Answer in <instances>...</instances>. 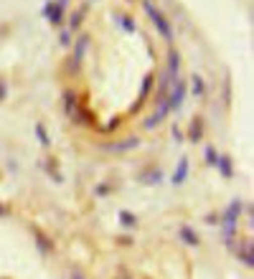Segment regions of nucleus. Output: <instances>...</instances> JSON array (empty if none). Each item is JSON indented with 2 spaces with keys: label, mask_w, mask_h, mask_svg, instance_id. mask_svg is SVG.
I'll return each instance as SVG.
<instances>
[{
  "label": "nucleus",
  "mask_w": 254,
  "mask_h": 279,
  "mask_svg": "<svg viewBox=\"0 0 254 279\" xmlns=\"http://www.w3.org/2000/svg\"><path fill=\"white\" fill-rule=\"evenodd\" d=\"M143 11L148 13V18L153 21V26L158 28V33L165 38V43H170L173 41V28H170V23H168V18L153 6V0H143Z\"/></svg>",
  "instance_id": "f257e3e1"
},
{
  "label": "nucleus",
  "mask_w": 254,
  "mask_h": 279,
  "mask_svg": "<svg viewBox=\"0 0 254 279\" xmlns=\"http://www.w3.org/2000/svg\"><path fill=\"white\" fill-rule=\"evenodd\" d=\"M165 99H168V104H170V112L180 109V104H183V99H185V82H183V79H175V82L170 84Z\"/></svg>",
  "instance_id": "f03ea898"
},
{
  "label": "nucleus",
  "mask_w": 254,
  "mask_h": 279,
  "mask_svg": "<svg viewBox=\"0 0 254 279\" xmlns=\"http://www.w3.org/2000/svg\"><path fill=\"white\" fill-rule=\"evenodd\" d=\"M168 112H170V104H168V99L163 97V99H158V109H155V114H150L148 119H145V129H155L165 117H168Z\"/></svg>",
  "instance_id": "7ed1b4c3"
},
{
  "label": "nucleus",
  "mask_w": 254,
  "mask_h": 279,
  "mask_svg": "<svg viewBox=\"0 0 254 279\" xmlns=\"http://www.w3.org/2000/svg\"><path fill=\"white\" fill-rule=\"evenodd\" d=\"M87 46H89V36H79L77 43H74V56H72V72H79L82 66V58L87 53Z\"/></svg>",
  "instance_id": "20e7f679"
},
{
  "label": "nucleus",
  "mask_w": 254,
  "mask_h": 279,
  "mask_svg": "<svg viewBox=\"0 0 254 279\" xmlns=\"http://www.w3.org/2000/svg\"><path fill=\"white\" fill-rule=\"evenodd\" d=\"M43 18H46L48 23H53V26H61V21H64V8H58L56 3H46V6H43Z\"/></svg>",
  "instance_id": "39448f33"
},
{
  "label": "nucleus",
  "mask_w": 254,
  "mask_h": 279,
  "mask_svg": "<svg viewBox=\"0 0 254 279\" xmlns=\"http://www.w3.org/2000/svg\"><path fill=\"white\" fill-rule=\"evenodd\" d=\"M178 72H180V53L175 48H170L168 51V63H165V74L178 79Z\"/></svg>",
  "instance_id": "423d86ee"
},
{
  "label": "nucleus",
  "mask_w": 254,
  "mask_h": 279,
  "mask_svg": "<svg viewBox=\"0 0 254 279\" xmlns=\"http://www.w3.org/2000/svg\"><path fill=\"white\" fill-rule=\"evenodd\" d=\"M153 84H155V77L153 74H148L145 79H143V89H140V94H138V102L133 104V112H138L143 104H145V97L150 94V89H153Z\"/></svg>",
  "instance_id": "0eeeda50"
},
{
  "label": "nucleus",
  "mask_w": 254,
  "mask_h": 279,
  "mask_svg": "<svg viewBox=\"0 0 254 279\" xmlns=\"http://www.w3.org/2000/svg\"><path fill=\"white\" fill-rule=\"evenodd\" d=\"M178 236H180V241H183V244H188V246H199V244H201L199 234H196L194 229H190V226H180Z\"/></svg>",
  "instance_id": "6e6552de"
},
{
  "label": "nucleus",
  "mask_w": 254,
  "mask_h": 279,
  "mask_svg": "<svg viewBox=\"0 0 254 279\" xmlns=\"http://www.w3.org/2000/svg\"><path fill=\"white\" fill-rule=\"evenodd\" d=\"M201 137H204V119H194L190 122V127H188V140L190 143H201Z\"/></svg>",
  "instance_id": "1a4fd4ad"
},
{
  "label": "nucleus",
  "mask_w": 254,
  "mask_h": 279,
  "mask_svg": "<svg viewBox=\"0 0 254 279\" xmlns=\"http://www.w3.org/2000/svg\"><path fill=\"white\" fill-rule=\"evenodd\" d=\"M216 168L221 170V178H231V175H234L231 158H226V155H219V160H216Z\"/></svg>",
  "instance_id": "9d476101"
},
{
  "label": "nucleus",
  "mask_w": 254,
  "mask_h": 279,
  "mask_svg": "<svg viewBox=\"0 0 254 279\" xmlns=\"http://www.w3.org/2000/svg\"><path fill=\"white\" fill-rule=\"evenodd\" d=\"M185 175H188V160L183 158V160L178 163V168H175V173H173L170 183H173V185H180V183L185 180Z\"/></svg>",
  "instance_id": "9b49d317"
},
{
  "label": "nucleus",
  "mask_w": 254,
  "mask_h": 279,
  "mask_svg": "<svg viewBox=\"0 0 254 279\" xmlns=\"http://www.w3.org/2000/svg\"><path fill=\"white\" fill-rule=\"evenodd\" d=\"M33 236H36V246H38V251H43V254H51L53 251V244H51V239H46L38 229H33Z\"/></svg>",
  "instance_id": "f8f14e48"
},
{
  "label": "nucleus",
  "mask_w": 254,
  "mask_h": 279,
  "mask_svg": "<svg viewBox=\"0 0 254 279\" xmlns=\"http://www.w3.org/2000/svg\"><path fill=\"white\" fill-rule=\"evenodd\" d=\"M77 97H74V92H67L64 94V112H67L69 117H74V112H77Z\"/></svg>",
  "instance_id": "ddd939ff"
},
{
  "label": "nucleus",
  "mask_w": 254,
  "mask_h": 279,
  "mask_svg": "<svg viewBox=\"0 0 254 279\" xmlns=\"http://www.w3.org/2000/svg\"><path fill=\"white\" fill-rule=\"evenodd\" d=\"M84 13H87V6H82L79 11H74V13H72V18H69V31H72V33H74V31L82 26V21H84Z\"/></svg>",
  "instance_id": "4468645a"
},
{
  "label": "nucleus",
  "mask_w": 254,
  "mask_h": 279,
  "mask_svg": "<svg viewBox=\"0 0 254 279\" xmlns=\"http://www.w3.org/2000/svg\"><path fill=\"white\" fill-rule=\"evenodd\" d=\"M138 145H140V140H138V137H130V140H122L119 145H109V150H117V153H119V150H133V148H138Z\"/></svg>",
  "instance_id": "2eb2a0df"
},
{
  "label": "nucleus",
  "mask_w": 254,
  "mask_h": 279,
  "mask_svg": "<svg viewBox=\"0 0 254 279\" xmlns=\"http://www.w3.org/2000/svg\"><path fill=\"white\" fill-rule=\"evenodd\" d=\"M36 137H38V145H41V148H51V137H48V132L43 129L41 122L36 124Z\"/></svg>",
  "instance_id": "dca6fc26"
},
{
  "label": "nucleus",
  "mask_w": 254,
  "mask_h": 279,
  "mask_svg": "<svg viewBox=\"0 0 254 279\" xmlns=\"http://www.w3.org/2000/svg\"><path fill=\"white\" fill-rule=\"evenodd\" d=\"M119 224H122L124 229H135V226H138V216H135V214L122 211V214H119Z\"/></svg>",
  "instance_id": "f3484780"
},
{
  "label": "nucleus",
  "mask_w": 254,
  "mask_h": 279,
  "mask_svg": "<svg viewBox=\"0 0 254 279\" xmlns=\"http://www.w3.org/2000/svg\"><path fill=\"white\" fill-rule=\"evenodd\" d=\"M239 259H241L246 266L254 264V259H251V244H241V249H239Z\"/></svg>",
  "instance_id": "a211bd4d"
},
{
  "label": "nucleus",
  "mask_w": 254,
  "mask_h": 279,
  "mask_svg": "<svg viewBox=\"0 0 254 279\" xmlns=\"http://www.w3.org/2000/svg\"><path fill=\"white\" fill-rule=\"evenodd\" d=\"M204 158H206V165L216 168V160H219V150H216L214 145H209V148H206V153H204Z\"/></svg>",
  "instance_id": "6ab92c4d"
},
{
  "label": "nucleus",
  "mask_w": 254,
  "mask_h": 279,
  "mask_svg": "<svg viewBox=\"0 0 254 279\" xmlns=\"http://www.w3.org/2000/svg\"><path fill=\"white\" fill-rule=\"evenodd\" d=\"M143 180H145V185H158V183L163 180V173H160V170H150V173L143 175Z\"/></svg>",
  "instance_id": "aec40b11"
},
{
  "label": "nucleus",
  "mask_w": 254,
  "mask_h": 279,
  "mask_svg": "<svg viewBox=\"0 0 254 279\" xmlns=\"http://www.w3.org/2000/svg\"><path fill=\"white\" fill-rule=\"evenodd\" d=\"M190 92H194L196 97H201L204 94V79L196 74V77H190Z\"/></svg>",
  "instance_id": "412c9836"
},
{
  "label": "nucleus",
  "mask_w": 254,
  "mask_h": 279,
  "mask_svg": "<svg viewBox=\"0 0 254 279\" xmlns=\"http://www.w3.org/2000/svg\"><path fill=\"white\" fill-rule=\"evenodd\" d=\"M119 26H122L127 33H135V23H133V18H124V16H119Z\"/></svg>",
  "instance_id": "4be33fe9"
},
{
  "label": "nucleus",
  "mask_w": 254,
  "mask_h": 279,
  "mask_svg": "<svg viewBox=\"0 0 254 279\" xmlns=\"http://www.w3.org/2000/svg\"><path fill=\"white\" fill-rule=\"evenodd\" d=\"M46 170L51 173V178H53L56 183H61V175H58V170H56V165H53V160H48V165H46Z\"/></svg>",
  "instance_id": "5701e85b"
},
{
  "label": "nucleus",
  "mask_w": 254,
  "mask_h": 279,
  "mask_svg": "<svg viewBox=\"0 0 254 279\" xmlns=\"http://www.w3.org/2000/svg\"><path fill=\"white\" fill-rule=\"evenodd\" d=\"M61 46H67V48L72 46V31H69V28L61 31Z\"/></svg>",
  "instance_id": "b1692460"
},
{
  "label": "nucleus",
  "mask_w": 254,
  "mask_h": 279,
  "mask_svg": "<svg viewBox=\"0 0 254 279\" xmlns=\"http://www.w3.org/2000/svg\"><path fill=\"white\" fill-rule=\"evenodd\" d=\"M6 94H8V87H6V82H3V79H0V102L6 99Z\"/></svg>",
  "instance_id": "393cba45"
},
{
  "label": "nucleus",
  "mask_w": 254,
  "mask_h": 279,
  "mask_svg": "<svg viewBox=\"0 0 254 279\" xmlns=\"http://www.w3.org/2000/svg\"><path fill=\"white\" fill-rule=\"evenodd\" d=\"M69 279H84V274H82L79 269H72V271H69Z\"/></svg>",
  "instance_id": "a878e982"
},
{
  "label": "nucleus",
  "mask_w": 254,
  "mask_h": 279,
  "mask_svg": "<svg viewBox=\"0 0 254 279\" xmlns=\"http://www.w3.org/2000/svg\"><path fill=\"white\" fill-rule=\"evenodd\" d=\"M173 137L178 140V143H180V140H183V134H180V129H178V127H173Z\"/></svg>",
  "instance_id": "bb28decb"
},
{
  "label": "nucleus",
  "mask_w": 254,
  "mask_h": 279,
  "mask_svg": "<svg viewBox=\"0 0 254 279\" xmlns=\"http://www.w3.org/2000/svg\"><path fill=\"white\" fill-rule=\"evenodd\" d=\"M56 6H58V8H67V6H69V0H56Z\"/></svg>",
  "instance_id": "cd10ccee"
}]
</instances>
